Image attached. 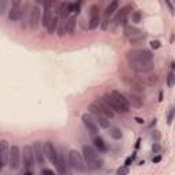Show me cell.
<instances>
[{
	"mask_svg": "<svg viewBox=\"0 0 175 175\" xmlns=\"http://www.w3.org/2000/svg\"><path fill=\"white\" fill-rule=\"evenodd\" d=\"M123 34H125L126 38L131 40V38H135V37H140V36H142V34H144V32H142L141 29L135 28V26L125 25V29H123Z\"/></svg>",
	"mask_w": 175,
	"mask_h": 175,
	"instance_id": "obj_14",
	"label": "cell"
},
{
	"mask_svg": "<svg viewBox=\"0 0 175 175\" xmlns=\"http://www.w3.org/2000/svg\"><path fill=\"white\" fill-rule=\"evenodd\" d=\"M68 164L71 166V168L75 171H79V172H85L86 171V164L83 162V157L81 156L78 150H70L68 153Z\"/></svg>",
	"mask_w": 175,
	"mask_h": 175,
	"instance_id": "obj_4",
	"label": "cell"
},
{
	"mask_svg": "<svg viewBox=\"0 0 175 175\" xmlns=\"http://www.w3.org/2000/svg\"><path fill=\"white\" fill-rule=\"evenodd\" d=\"M138 59H146V60H152L153 54L148 49H142V48H135L131 49L126 54V60H138Z\"/></svg>",
	"mask_w": 175,
	"mask_h": 175,
	"instance_id": "obj_5",
	"label": "cell"
},
{
	"mask_svg": "<svg viewBox=\"0 0 175 175\" xmlns=\"http://www.w3.org/2000/svg\"><path fill=\"white\" fill-rule=\"evenodd\" d=\"M93 145H95V148H96L99 152H105L107 150V145H105L104 140L101 137H95L93 138Z\"/></svg>",
	"mask_w": 175,
	"mask_h": 175,
	"instance_id": "obj_24",
	"label": "cell"
},
{
	"mask_svg": "<svg viewBox=\"0 0 175 175\" xmlns=\"http://www.w3.org/2000/svg\"><path fill=\"white\" fill-rule=\"evenodd\" d=\"M150 137L153 138L155 141H159V140H160V133H159L157 130H155V131H152V133H150Z\"/></svg>",
	"mask_w": 175,
	"mask_h": 175,
	"instance_id": "obj_38",
	"label": "cell"
},
{
	"mask_svg": "<svg viewBox=\"0 0 175 175\" xmlns=\"http://www.w3.org/2000/svg\"><path fill=\"white\" fill-rule=\"evenodd\" d=\"M119 175H123V174H129V167L125 166V167H122V168H119V170L116 171Z\"/></svg>",
	"mask_w": 175,
	"mask_h": 175,
	"instance_id": "obj_37",
	"label": "cell"
},
{
	"mask_svg": "<svg viewBox=\"0 0 175 175\" xmlns=\"http://www.w3.org/2000/svg\"><path fill=\"white\" fill-rule=\"evenodd\" d=\"M64 33H66V22H62L60 28L58 29V34L60 36V37H63V36H64Z\"/></svg>",
	"mask_w": 175,
	"mask_h": 175,
	"instance_id": "obj_33",
	"label": "cell"
},
{
	"mask_svg": "<svg viewBox=\"0 0 175 175\" xmlns=\"http://www.w3.org/2000/svg\"><path fill=\"white\" fill-rule=\"evenodd\" d=\"M8 155H10V146H8V142L6 140H1L0 141V159L1 162L7 164L8 163Z\"/></svg>",
	"mask_w": 175,
	"mask_h": 175,
	"instance_id": "obj_18",
	"label": "cell"
},
{
	"mask_svg": "<svg viewBox=\"0 0 175 175\" xmlns=\"http://www.w3.org/2000/svg\"><path fill=\"white\" fill-rule=\"evenodd\" d=\"M174 112H175V109L174 108H170V112H168V125H171V122H172V119H174Z\"/></svg>",
	"mask_w": 175,
	"mask_h": 175,
	"instance_id": "obj_40",
	"label": "cell"
},
{
	"mask_svg": "<svg viewBox=\"0 0 175 175\" xmlns=\"http://www.w3.org/2000/svg\"><path fill=\"white\" fill-rule=\"evenodd\" d=\"M103 100H104L105 103H107V104L111 107V109H112L115 114H116V112H118V114H123L122 108L116 104V103H115V100H114L112 97H111V95H109V93H107V95H104V96H103Z\"/></svg>",
	"mask_w": 175,
	"mask_h": 175,
	"instance_id": "obj_19",
	"label": "cell"
},
{
	"mask_svg": "<svg viewBox=\"0 0 175 175\" xmlns=\"http://www.w3.org/2000/svg\"><path fill=\"white\" fill-rule=\"evenodd\" d=\"M21 164V152H19V146L13 145L10 148L8 155V166L11 170H18Z\"/></svg>",
	"mask_w": 175,
	"mask_h": 175,
	"instance_id": "obj_7",
	"label": "cell"
},
{
	"mask_svg": "<svg viewBox=\"0 0 175 175\" xmlns=\"http://www.w3.org/2000/svg\"><path fill=\"white\" fill-rule=\"evenodd\" d=\"M73 13H75L77 15L81 13V4H79V3H75V4L73 6Z\"/></svg>",
	"mask_w": 175,
	"mask_h": 175,
	"instance_id": "obj_39",
	"label": "cell"
},
{
	"mask_svg": "<svg viewBox=\"0 0 175 175\" xmlns=\"http://www.w3.org/2000/svg\"><path fill=\"white\" fill-rule=\"evenodd\" d=\"M40 14H41V10L38 6H34L32 11H30V18H29V25L30 28L36 29L38 25V21H40Z\"/></svg>",
	"mask_w": 175,
	"mask_h": 175,
	"instance_id": "obj_17",
	"label": "cell"
},
{
	"mask_svg": "<svg viewBox=\"0 0 175 175\" xmlns=\"http://www.w3.org/2000/svg\"><path fill=\"white\" fill-rule=\"evenodd\" d=\"M100 22H101L100 14H95V15H90V21H89V29H90V30H95L97 26L100 25Z\"/></svg>",
	"mask_w": 175,
	"mask_h": 175,
	"instance_id": "obj_27",
	"label": "cell"
},
{
	"mask_svg": "<svg viewBox=\"0 0 175 175\" xmlns=\"http://www.w3.org/2000/svg\"><path fill=\"white\" fill-rule=\"evenodd\" d=\"M36 1H37V3H42V1H44V0H36Z\"/></svg>",
	"mask_w": 175,
	"mask_h": 175,
	"instance_id": "obj_49",
	"label": "cell"
},
{
	"mask_svg": "<svg viewBox=\"0 0 175 175\" xmlns=\"http://www.w3.org/2000/svg\"><path fill=\"white\" fill-rule=\"evenodd\" d=\"M95 118H96V123L97 126H100V127H103V129H108L109 126V121L108 118L104 116L103 114H97V115H95Z\"/></svg>",
	"mask_w": 175,
	"mask_h": 175,
	"instance_id": "obj_23",
	"label": "cell"
},
{
	"mask_svg": "<svg viewBox=\"0 0 175 175\" xmlns=\"http://www.w3.org/2000/svg\"><path fill=\"white\" fill-rule=\"evenodd\" d=\"M22 157H23V166L26 170H33L34 167V152H33V146L25 145L22 149Z\"/></svg>",
	"mask_w": 175,
	"mask_h": 175,
	"instance_id": "obj_6",
	"label": "cell"
},
{
	"mask_svg": "<svg viewBox=\"0 0 175 175\" xmlns=\"http://www.w3.org/2000/svg\"><path fill=\"white\" fill-rule=\"evenodd\" d=\"M152 162H153V163H160V162H162V156H160V155L155 156V157L152 159Z\"/></svg>",
	"mask_w": 175,
	"mask_h": 175,
	"instance_id": "obj_45",
	"label": "cell"
},
{
	"mask_svg": "<svg viewBox=\"0 0 175 175\" xmlns=\"http://www.w3.org/2000/svg\"><path fill=\"white\" fill-rule=\"evenodd\" d=\"M33 152H34V159L37 162L38 166H42L45 162V155H44V144L40 141L33 142Z\"/></svg>",
	"mask_w": 175,
	"mask_h": 175,
	"instance_id": "obj_10",
	"label": "cell"
},
{
	"mask_svg": "<svg viewBox=\"0 0 175 175\" xmlns=\"http://www.w3.org/2000/svg\"><path fill=\"white\" fill-rule=\"evenodd\" d=\"M134 121H135V122H137V123H138V125H144V123H145V121H144V119H142V118H135V119H134Z\"/></svg>",
	"mask_w": 175,
	"mask_h": 175,
	"instance_id": "obj_46",
	"label": "cell"
},
{
	"mask_svg": "<svg viewBox=\"0 0 175 175\" xmlns=\"http://www.w3.org/2000/svg\"><path fill=\"white\" fill-rule=\"evenodd\" d=\"M131 18H133V22L140 23V22H141V13H140V11H134L133 15H131Z\"/></svg>",
	"mask_w": 175,
	"mask_h": 175,
	"instance_id": "obj_32",
	"label": "cell"
},
{
	"mask_svg": "<svg viewBox=\"0 0 175 175\" xmlns=\"http://www.w3.org/2000/svg\"><path fill=\"white\" fill-rule=\"evenodd\" d=\"M145 38H146V34L144 33L142 36H140V37L131 38V40H129V41H130V44H131V45H138V44H140V42H142Z\"/></svg>",
	"mask_w": 175,
	"mask_h": 175,
	"instance_id": "obj_31",
	"label": "cell"
},
{
	"mask_svg": "<svg viewBox=\"0 0 175 175\" xmlns=\"http://www.w3.org/2000/svg\"><path fill=\"white\" fill-rule=\"evenodd\" d=\"M44 155H45L47 159H48V160L56 167V170H58L59 174H64L63 170H62V167H60V164H59L58 149L55 148V145L51 141H47L45 144H44Z\"/></svg>",
	"mask_w": 175,
	"mask_h": 175,
	"instance_id": "obj_2",
	"label": "cell"
},
{
	"mask_svg": "<svg viewBox=\"0 0 175 175\" xmlns=\"http://www.w3.org/2000/svg\"><path fill=\"white\" fill-rule=\"evenodd\" d=\"M41 174H42V175H44V174H49V175H54L55 172H54V171H52V170H48V168H42V170H41Z\"/></svg>",
	"mask_w": 175,
	"mask_h": 175,
	"instance_id": "obj_43",
	"label": "cell"
},
{
	"mask_svg": "<svg viewBox=\"0 0 175 175\" xmlns=\"http://www.w3.org/2000/svg\"><path fill=\"white\" fill-rule=\"evenodd\" d=\"M21 15H22L21 7H13V8L10 10L8 18H10V21H19V19H21Z\"/></svg>",
	"mask_w": 175,
	"mask_h": 175,
	"instance_id": "obj_25",
	"label": "cell"
},
{
	"mask_svg": "<svg viewBox=\"0 0 175 175\" xmlns=\"http://www.w3.org/2000/svg\"><path fill=\"white\" fill-rule=\"evenodd\" d=\"M93 104L96 105V108L99 109V112L103 114V115L107 116L108 119H112V118L115 116V112H114L112 109H111V107L103 100V97H101V99H96V100L93 101Z\"/></svg>",
	"mask_w": 175,
	"mask_h": 175,
	"instance_id": "obj_9",
	"label": "cell"
},
{
	"mask_svg": "<svg viewBox=\"0 0 175 175\" xmlns=\"http://www.w3.org/2000/svg\"><path fill=\"white\" fill-rule=\"evenodd\" d=\"M129 67L131 70H134L135 73H148L152 71L155 68L153 59L152 60H146V59H138V60H127Z\"/></svg>",
	"mask_w": 175,
	"mask_h": 175,
	"instance_id": "obj_3",
	"label": "cell"
},
{
	"mask_svg": "<svg viewBox=\"0 0 175 175\" xmlns=\"http://www.w3.org/2000/svg\"><path fill=\"white\" fill-rule=\"evenodd\" d=\"M160 45H162V44H160V41H159V40H152V41H150V47H152L153 49H159V48H160Z\"/></svg>",
	"mask_w": 175,
	"mask_h": 175,
	"instance_id": "obj_34",
	"label": "cell"
},
{
	"mask_svg": "<svg viewBox=\"0 0 175 175\" xmlns=\"http://www.w3.org/2000/svg\"><path fill=\"white\" fill-rule=\"evenodd\" d=\"M134 157H135V155H133V156H130V157H127V159H126V162H125V166H127V167H129L130 164H131V163H133Z\"/></svg>",
	"mask_w": 175,
	"mask_h": 175,
	"instance_id": "obj_42",
	"label": "cell"
},
{
	"mask_svg": "<svg viewBox=\"0 0 175 175\" xmlns=\"http://www.w3.org/2000/svg\"><path fill=\"white\" fill-rule=\"evenodd\" d=\"M118 7H119V0H112V1L108 4V7L105 8L104 18H109L111 15H114V13L118 10Z\"/></svg>",
	"mask_w": 175,
	"mask_h": 175,
	"instance_id": "obj_20",
	"label": "cell"
},
{
	"mask_svg": "<svg viewBox=\"0 0 175 175\" xmlns=\"http://www.w3.org/2000/svg\"><path fill=\"white\" fill-rule=\"evenodd\" d=\"M70 13H73V4H71V3H68V1L63 3L62 7H60V11H59L60 17H62L63 19H66V18L70 15Z\"/></svg>",
	"mask_w": 175,
	"mask_h": 175,
	"instance_id": "obj_21",
	"label": "cell"
},
{
	"mask_svg": "<svg viewBox=\"0 0 175 175\" xmlns=\"http://www.w3.org/2000/svg\"><path fill=\"white\" fill-rule=\"evenodd\" d=\"M3 166H4V163L1 162V159H0V170H1V168H3Z\"/></svg>",
	"mask_w": 175,
	"mask_h": 175,
	"instance_id": "obj_47",
	"label": "cell"
},
{
	"mask_svg": "<svg viewBox=\"0 0 175 175\" xmlns=\"http://www.w3.org/2000/svg\"><path fill=\"white\" fill-rule=\"evenodd\" d=\"M6 4H7V0H0V15H1L3 11H4Z\"/></svg>",
	"mask_w": 175,
	"mask_h": 175,
	"instance_id": "obj_41",
	"label": "cell"
},
{
	"mask_svg": "<svg viewBox=\"0 0 175 175\" xmlns=\"http://www.w3.org/2000/svg\"><path fill=\"white\" fill-rule=\"evenodd\" d=\"M138 81L141 83H145V85H155L157 82V75L156 74H150V71L148 73H140V77H138Z\"/></svg>",
	"mask_w": 175,
	"mask_h": 175,
	"instance_id": "obj_16",
	"label": "cell"
},
{
	"mask_svg": "<svg viewBox=\"0 0 175 175\" xmlns=\"http://www.w3.org/2000/svg\"><path fill=\"white\" fill-rule=\"evenodd\" d=\"M77 3H79V4L82 6V3H83V0H78V1H77Z\"/></svg>",
	"mask_w": 175,
	"mask_h": 175,
	"instance_id": "obj_48",
	"label": "cell"
},
{
	"mask_svg": "<svg viewBox=\"0 0 175 175\" xmlns=\"http://www.w3.org/2000/svg\"><path fill=\"white\" fill-rule=\"evenodd\" d=\"M75 29V18H70L66 21V33L73 34Z\"/></svg>",
	"mask_w": 175,
	"mask_h": 175,
	"instance_id": "obj_29",
	"label": "cell"
},
{
	"mask_svg": "<svg viewBox=\"0 0 175 175\" xmlns=\"http://www.w3.org/2000/svg\"><path fill=\"white\" fill-rule=\"evenodd\" d=\"M142 96H144V95H140V93H135V92H131V90H130V92L126 95V99L129 101V104L140 108V107L144 105V97Z\"/></svg>",
	"mask_w": 175,
	"mask_h": 175,
	"instance_id": "obj_12",
	"label": "cell"
},
{
	"mask_svg": "<svg viewBox=\"0 0 175 175\" xmlns=\"http://www.w3.org/2000/svg\"><path fill=\"white\" fill-rule=\"evenodd\" d=\"M130 10H131V6H125L123 8H121L119 11H118L116 17H115V26L118 25H126V18H127V15H129Z\"/></svg>",
	"mask_w": 175,
	"mask_h": 175,
	"instance_id": "obj_13",
	"label": "cell"
},
{
	"mask_svg": "<svg viewBox=\"0 0 175 175\" xmlns=\"http://www.w3.org/2000/svg\"><path fill=\"white\" fill-rule=\"evenodd\" d=\"M82 157L86 167L90 168V170H99V168L104 166V160L99 156V153L93 149L92 146L89 145L82 146Z\"/></svg>",
	"mask_w": 175,
	"mask_h": 175,
	"instance_id": "obj_1",
	"label": "cell"
},
{
	"mask_svg": "<svg viewBox=\"0 0 175 175\" xmlns=\"http://www.w3.org/2000/svg\"><path fill=\"white\" fill-rule=\"evenodd\" d=\"M109 95H111V97L115 100V103H116V104L122 108L123 114L129 112L130 104H129V101H127V99H126V96L123 95V93H121L119 90H116V89H114V90H111V93H109Z\"/></svg>",
	"mask_w": 175,
	"mask_h": 175,
	"instance_id": "obj_8",
	"label": "cell"
},
{
	"mask_svg": "<svg viewBox=\"0 0 175 175\" xmlns=\"http://www.w3.org/2000/svg\"><path fill=\"white\" fill-rule=\"evenodd\" d=\"M22 0H13V7H21Z\"/></svg>",
	"mask_w": 175,
	"mask_h": 175,
	"instance_id": "obj_44",
	"label": "cell"
},
{
	"mask_svg": "<svg viewBox=\"0 0 175 175\" xmlns=\"http://www.w3.org/2000/svg\"><path fill=\"white\" fill-rule=\"evenodd\" d=\"M52 19V10L51 7H44V14H42V18H41V25L44 28L49 25V21Z\"/></svg>",
	"mask_w": 175,
	"mask_h": 175,
	"instance_id": "obj_22",
	"label": "cell"
},
{
	"mask_svg": "<svg viewBox=\"0 0 175 175\" xmlns=\"http://www.w3.org/2000/svg\"><path fill=\"white\" fill-rule=\"evenodd\" d=\"M152 150H153V153H159V152L162 150V146L157 144V141H156L153 145H152Z\"/></svg>",
	"mask_w": 175,
	"mask_h": 175,
	"instance_id": "obj_36",
	"label": "cell"
},
{
	"mask_svg": "<svg viewBox=\"0 0 175 175\" xmlns=\"http://www.w3.org/2000/svg\"><path fill=\"white\" fill-rule=\"evenodd\" d=\"M125 81H126V83L130 86L131 92H135V93H140V95H144V85H142V83L140 82L138 79L125 77Z\"/></svg>",
	"mask_w": 175,
	"mask_h": 175,
	"instance_id": "obj_15",
	"label": "cell"
},
{
	"mask_svg": "<svg viewBox=\"0 0 175 175\" xmlns=\"http://www.w3.org/2000/svg\"><path fill=\"white\" fill-rule=\"evenodd\" d=\"M164 3L167 4L168 10H170V14L171 15H174V6H172V3H171V0H164Z\"/></svg>",
	"mask_w": 175,
	"mask_h": 175,
	"instance_id": "obj_35",
	"label": "cell"
},
{
	"mask_svg": "<svg viewBox=\"0 0 175 175\" xmlns=\"http://www.w3.org/2000/svg\"><path fill=\"white\" fill-rule=\"evenodd\" d=\"M109 130V135L114 138V140H121L123 137V133H122V130L119 127H115V126H109L108 127Z\"/></svg>",
	"mask_w": 175,
	"mask_h": 175,
	"instance_id": "obj_28",
	"label": "cell"
},
{
	"mask_svg": "<svg viewBox=\"0 0 175 175\" xmlns=\"http://www.w3.org/2000/svg\"><path fill=\"white\" fill-rule=\"evenodd\" d=\"M58 26H59V18L58 17H52V19L49 21V25L47 26L48 33H49V34H55V32L58 30Z\"/></svg>",
	"mask_w": 175,
	"mask_h": 175,
	"instance_id": "obj_26",
	"label": "cell"
},
{
	"mask_svg": "<svg viewBox=\"0 0 175 175\" xmlns=\"http://www.w3.org/2000/svg\"><path fill=\"white\" fill-rule=\"evenodd\" d=\"M82 122H83V125H85V127L88 129V131L92 134V135H95V134L99 133V126H97L96 121H95L90 115L83 114L82 115Z\"/></svg>",
	"mask_w": 175,
	"mask_h": 175,
	"instance_id": "obj_11",
	"label": "cell"
},
{
	"mask_svg": "<svg viewBox=\"0 0 175 175\" xmlns=\"http://www.w3.org/2000/svg\"><path fill=\"white\" fill-rule=\"evenodd\" d=\"M174 83H175V74L174 71H170L168 75H167V85H168V88H172Z\"/></svg>",
	"mask_w": 175,
	"mask_h": 175,
	"instance_id": "obj_30",
	"label": "cell"
}]
</instances>
